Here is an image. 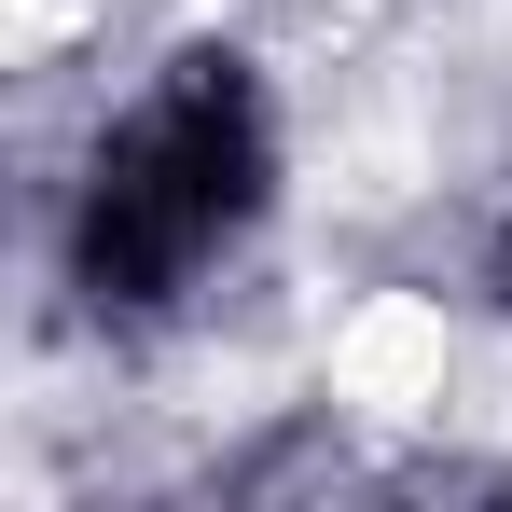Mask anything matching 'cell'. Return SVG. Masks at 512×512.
<instances>
[{"mask_svg": "<svg viewBox=\"0 0 512 512\" xmlns=\"http://www.w3.org/2000/svg\"><path fill=\"white\" fill-rule=\"evenodd\" d=\"M263 180H277V139H263L250 56L180 42L84 153V194H70V291H84V319H125V333L180 319L194 277L263 222Z\"/></svg>", "mask_w": 512, "mask_h": 512, "instance_id": "6da1fadb", "label": "cell"}]
</instances>
